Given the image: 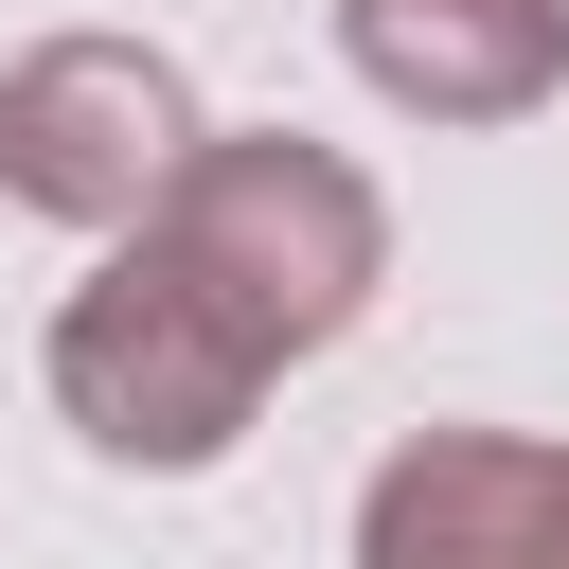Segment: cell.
Segmentation results:
<instances>
[{
  "mask_svg": "<svg viewBox=\"0 0 569 569\" xmlns=\"http://www.w3.org/2000/svg\"><path fill=\"white\" fill-rule=\"evenodd\" d=\"M356 569H569V445H533V427H409L356 480Z\"/></svg>",
  "mask_w": 569,
  "mask_h": 569,
  "instance_id": "277c9868",
  "label": "cell"
},
{
  "mask_svg": "<svg viewBox=\"0 0 569 569\" xmlns=\"http://www.w3.org/2000/svg\"><path fill=\"white\" fill-rule=\"evenodd\" d=\"M160 249L267 338V373H302V356H338V338L373 320V284H391V196H373L338 142H302V124H213L196 178L160 196Z\"/></svg>",
  "mask_w": 569,
  "mask_h": 569,
  "instance_id": "7a4b0ae2",
  "label": "cell"
},
{
  "mask_svg": "<svg viewBox=\"0 0 569 569\" xmlns=\"http://www.w3.org/2000/svg\"><path fill=\"white\" fill-rule=\"evenodd\" d=\"M196 142H213V107H196V71L160 36H36V53H0V196L36 231H89V249L160 231Z\"/></svg>",
  "mask_w": 569,
  "mask_h": 569,
  "instance_id": "3957f363",
  "label": "cell"
},
{
  "mask_svg": "<svg viewBox=\"0 0 569 569\" xmlns=\"http://www.w3.org/2000/svg\"><path fill=\"white\" fill-rule=\"evenodd\" d=\"M338 71L391 124H533L569 107V0H338Z\"/></svg>",
  "mask_w": 569,
  "mask_h": 569,
  "instance_id": "5b68a950",
  "label": "cell"
},
{
  "mask_svg": "<svg viewBox=\"0 0 569 569\" xmlns=\"http://www.w3.org/2000/svg\"><path fill=\"white\" fill-rule=\"evenodd\" d=\"M36 391H53V427L89 445V462H124V480H213L249 427H267V338L160 249V231H124V249H89V284L53 302V338H36Z\"/></svg>",
  "mask_w": 569,
  "mask_h": 569,
  "instance_id": "6da1fadb",
  "label": "cell"
}]
</instances>
